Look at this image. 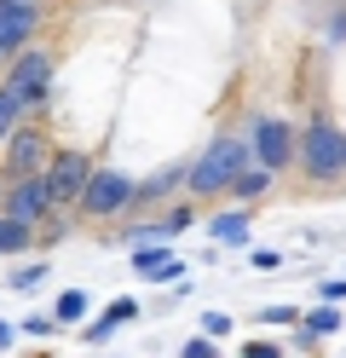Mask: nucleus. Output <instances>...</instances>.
Returning <instances> with one entry per match:
<instances>
[{
	"label": "nucleus",
	"instance_id": "obj_1",
	"mask_svg": "<svg viewBox=\"0 0 346 358\" xmlns=\"http://www.w3.org/2000/svg\"><path fill=\"white\" fill-rule=\"evenodd\" d=\"M52 81H58V52L52 47H23L6 70H0V93L17 104L23 122H41L52 110Z\"/></svg>",
	"mask_w": 346,
	"mask_h": 358
},
{
	"label": "nucleus",
	"instance_id": "obj_2",
	"mask_svg": "<svg viewBox=\"0 0 346 358\" xmlns=\"http://www.w3.org/2000/svg\"><path fill=\"white\" fill-rule=\"evenodd\" d=\"M254 168V156H248V139H237V133H225V139H214L191 168H185V191H191V203L196 196H225L231 191V179L248 173Z\"/></svg>",
	"mask_w": 346,
	"mask_h": 358
},
{
	"label": "nucleus",
	"instance_id": "obj_3",
	"mask_svg": "<svg viewBox=\"0 0 346 358\" xmlns=\"http://www.w3.org/2000/svg\"><path fill=\"white\" fill-rule=\"evenodd\" d=\"M294 168L306 173L312 185H335V179H346V127H335L329 116L306 122V127H300Z\"/></svg>",
	"mask_w": 346,
	"mask_h": 358
},
{
	"label": "nucleus",
	"instance_id": "obj_4",
	"mask_svg": "<svg viewBox=\"0 0 346 358\" xmlns=\"http://www.w3.org/2000/svg\"><path fill=\"white\" fill-rule=\"evenodd\" d=\"M52 133H46V122H17L12 139L0 145V185L6 179H41L46 162H52Z\"/></svg>",
	"mask_w": 346,
	"mask_h": 358
},
{
	"label": "nucleus",
	"instance_id": "obj_5",
	"mask_svg": "<svg viewBox=\"0 0 346 358\" xmlns=\"http://www.w3.org/2000/svg\"><path fill=\"white\" fill-rule=\"evenodd\" d=\"M92 168H99V162H92L87 150H75V145H58V150H52V162H46V173H41L52 214H75V203H81Z\"/></svg>",
	"mask_w": 346,
	"mask_h": 358
},
{
	"label": "nucleus",
	"instance_id": "obj_6",
	"mask_svg": "<svg viewBox=\"0 0 346 358\" xmlns=\"http://www.w3.org/2000/svg\"><path fill=\"white\" fill-rule=\"evenodd\" d=\"M133 208V173H122V168H92V179H87V191H81V203H75V214L81 220H122Z\"/></svg>",
	"mask_w": 346,
	"mask_h": 358
},
{
	"label": "nucleus",
	"instance_id": "obj_7",
	"mask_svg": "<svg viewBox=\"0 0 346 358\" xmlns=\"http://www.w3.org/2000/svg\"><path fill=\"white\" fill-rule=\"evenodd\" d=\"M294 150H300V127L294 122H283V116H260V122H254V133H248L254 168H266L277 179V173L294 168Z\"/></svg>",
	"mask_w": 346,
	"mask_h": 358
},
{
	"label": "nucleus",
	"instance_id": "obj_8",
	"mask_svg": "<svg viewBox=\"0 0 346 358\" xmlns=\"http://www.w3.org/2000/svg\"><path fill=\"white\" fill-rule=\"evenodd\" d=\"M41 24H46V0H0V70L23 47H35Z\"/></svg>",
	"mask_w": 346,
	"mask_h": 358
},
{
	"label": "nucleus",
	"instance_id": "obj_9",
	"mask_svg": "<svg viewBox=\"0 0 346 358\" xmlns=\"http://www.w3.org/2000/svg\"><path fill=\"white\" fill-rule=\"evenodd\" d=\"M0 220H17V226L41 231L46 220H52L46 185H41V179H6V185H0Z\"/></svg>",
	"mask_w": 346,
	"mask_h": 358
},
{
	"label": "nucleus",
	"instance_id": "obj_10",
	"mask_svg": "<svg viewBox=\"0 0 346 358\" xmlns=\"http://www.w3.org/2000/svg\"><path fill=\"white\" fill-rule=\"evenodd\" d=\"M185 185V168H161L150 179H133V208H156V203H173V191Z\"/></svg>",
	"mask_w": 346,
	"mask_h": 358
},
{
	"label": "nucleus",
	"instance_id": "obj_11",
	"mask_svg": "<svg viewBox=\"0 0 346 358\" xmlns=\"http://www.w3.org/2000/svg\"><path fill=\"white\" fill-rule=\"evenodd\" d=\"M208 231H214L219 249H243V243L254 237V220H248V208H219L214 220H208Z\"/></svg>",
	"mask_w": 346,
	"mask_h": 358
},
{
	"label": "nucleus",
	"instance_id": "obj_12",
	"mask_svg": "<svg viewBox=\"0 0 346 358\" xmlns=\"http://www.w3.org/2000/svg\"><path fill=\"white\" fill-rule=\"evenodd\" d=\"M271 191V173L266 168H248V173H237V179H231V208H248V203H260V196Z\"/></svg>",
	"mask_w": 346,
	"mask_h": 358
},
{
	"label": "nucleus",
	"instance_id": "obj_13",
	"mask_svg": "<svg viewBox=\"0 0 346 358\" xmlns=\"http://www.w3.org/2000/svg\"><path fill=\"white\" fill-rule=\"evenodd\" d=\"M340 324H346L340 306H317V312H306V318H300V335H306V341H329Z\"/></svg>",
	"mask_w": 346,
	"mask_h": 358
},
{
	"label": "nucleus",
	"instance_id": "obj_14",
	"mask_svg": "<svg viewBox=\"0 0 346 358\" xmlns=\"http://www.w3.org/2000/svg\"><path fill=\"white\" fill-rule=\"evenodd\" d=\"M87 312H92V301H87V289H64V295L52 301V324H58V329H64V324H81Z\"/></svg>",
	"mask_w": 346,
	"mask_h": 358
},
{
	"label": "nucleus",
	"instance_id": "obj_15",
	"mask_svg": "<svg viewBox=\"0 0 346 358\" xmlns=\"http://www.w3.org/2000/svg\"><path fill=\"white\" fill-rule=\"evenodd\" d=\"M29 249H35V231L17 226V220H0V260H17V255H29Z\"/></svg>",
	"mask_w": 346,
	"mask_h": 358
},
{
	"label": "nucleus",
	"instance_id": "obj_16",
	"mask_svg": "<svg viewBox=\"0 0 346 358\" xmlns=\"http://www.w3.org/2000/svg\"><path fill=\"white\" fill-rule=\"evenodd\" d=\"M168 260H173L168 243H138V249H133V272H138V278H156Z\"/></svg>",
	"mask_w": 346,
	"mask_h": 358
},
{
	"label": "nucleus",
	"instance_id": "obj_17",
	"mask_svg": "<svg viewBox=\"0 0 346 358\" xmlns=\"http://www.w3.org/2000/svg\"><path fill=\"white\" fill-rule=\"evenodd\" d=\"M133 318H138V301H133V295H115V301L99 312V324H110V329H115V324H133Z\"/></svg>",
	"mask_w": 346,
	"mask_h": 358
},
{
	"label": "nucleus",
	"instance_id": "obj_18",
	"mask_svg": "<svg viewBox=\"0 0 346 358\" xmlns=\"http://www.w3.org/2000/svg\"><path fill=\"white\" fill-rule=\"evenodd\" d=\"M196 324H202V341H214V347L225 341V335H231V329H237V324H231V312H202V318H196Z\"/></svg>",
	"mask_w": 346,
	"mask_h": 358
},
{
	"label": "nucleus",
	"instance_id": "obj_19",
	"mask_svg": "<svg viewBox=\"0 0 346 358\" xmlns=\"http://www.w3.org/2000/svg\"><path fill=\"white\" fill-rule=\"evenodd\" d=\"M46 278H52V272H46V266H23V272L12 278V289H17V295H35V289H41Z\"/></svg>",
	"mask_w": 346,
	"mask_h": 358
},
{
	"label": "nucleus",
	"instance_id": "obj_20",
	"mask_svg": "<svg viewBox=\"0 0 346 358\" xmlns=\"http://www.w3.org/2000/svg\"><path fill=\"white\" fill-rule=\"evenodd\" d=\"M191 220H196V203H179V208H173L168 220H161V231H168V237H179L185 226H191Z\"/></svg>",
	"mask_w": 346,
	"mask_h": 358
},
{
	"label": "nucleus",
	"instance_id": "obj_21",
	"mask_svg": "<svg viewBox=\"0 0 346 358\" xmlns=\"http://www.w3.org/2000/svg\"><path fill=\"white\" fill-rule=\"evenodd\" d=\"M17 122H23V116H17V104H12L6 93H0V145L12 139V127H17Z\"/></svg>",
	"mask_w": 346,
	"mask_h": 358
},
{
	"label": "nucleus",
	"instance_id": "obj_22",
	"mask_svg": "<svg viewBox=\"0 0 346 358\" xmlns=\"http://www.w3.org/2000/svg\"><path fill=\"white\" fill-rule=\"evenodd\" d=\"M179 358H219V347H214V341H202V335H191V341L179 347Z\"/></svg>",
	"mask_w": 346,
	"mask_h": 358
},
{
	"label": "nucleus",
	"instance_id": "obj_23",
	"mask_svg": "<svg viewBox=\"0 0 346 358\" xmlns=\"http://www.w3.org/2000/svg\"><path fill=\"white\" fill-rule=\"evenodd\" d=\"M23 335H35V341H46V335H58V324H52V318H41V312H35V318H23Z\"/></svg>",
	"mask_w": 346,
	"mask_h": 358
},
{
	"label": "nucleus",
	"instance_id": "obj_24",
	"mask_svg": "<svg viewBox=\"0 0 346 358\" xmlns=\"http://www.w3.org/2000/svg\"><path fill=\"white\" fill-rule=\"evenodd\" d=\"M237 358H283V347H277V341H248Z\"/></svg>",
	"mask_w": 346,
	"mask_h": 358
},
{
	"label": "nucleus",
	"instance_id": "obj_25",
	"mask_svg": "<svg viewBox=\"0 0 346 358\" xmlns=\"http://www.w3.org/2000/svg\"><path fill=\"white\" fill-rule=\"evenodd\" d=\"M260 324H300V312H294V306H266Z\"/></svg>",
	"mask_w": 346,
	"mask_h": 358
},
{
	"label": "nucleus",
	"instance_id": "obj_26",
	"mask_svg": "<svg viewBox=\"0 0 346 358\" xmlns=\"http://www.w3.org/2000/svg\"><path fill=\"white\" fill-rule=\"evenodd\" d=\"M340 301H346V278H335V283L323 278V306H340Z\"/></svg>",
	"mask_w": 346,
	"mask_h": 358
},
{
	"label": "nucleus",
	"instance_id": "obj_27",
	"mask_svg": "<svg viewBox=\"0 0 346 358\" xmlns=\"http://www.w3.org/2000/svg\"><path fill=\"white\" fill-rule=\"evenodd\" d=\"M254 266H260V272H277V266H283V255H277V249H254Z\"/></svg>",
	"mask_w": 346,
	"mask_h": 358
},
{
	"label": "nucleus",
	"instance_id": "obj_28",
	"mask_svg": "<svg viewBox=\"0 0 346 358\" xmlns=\"http://www.w3.org/2000/svg\"><path fill=\"white\" fill-rule=\"evenodd\" d=\"M12 341H17V324H6V318H0V352H12Z\"/></svg>",
	"mask_w": 346,
	"mask_h": 358
}]
</instances>
